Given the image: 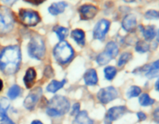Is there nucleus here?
<instances>
[{
    "mask_svg": "<svg viewBox=\"0 0 159 124\" xmlns=\"http://www.w3.org/2000/svg\"><path fill=\"white\" fill-rule=\"evenodd\" d=\"M14 25V19L12 12L8 8L0 7V34L9 33Z\"/></svg>",
    "mask_w": 159,
    "mask_h": 124,
    "instance_id": "39448f33",
    "label": "nucleus"
},
{
    "mask_svg": "<svg viewBox=\"0 0 159 124\" xmlns=\"http://www.w3.org/2000/svg\"><path fill=\"white\" fill-rule=\"evenodd\" d=\"M79 109H80V104L76 102L72 106V110H71V116H76L79 113Z\"/></svg>",
    "mask_w": 159,
    "mask_h": 124,
    "instance_id": "7c9ffc66",
    "label": "nucleus"
},
{
    "mask_svg": "<svg viewBox=\"0 0 159 124\" xmlns=\"http://www.w3.org/2000/svg\"><path fill=\"white\" fill-rule=\"evenodd\" d=\"M42 93H43V91L40 87L35 88L32 91H30V92L28 94V95L26 96L24 102H23V106L28 110L34 109L37 103L38 102L40 98L41 97Z\"/></svg>",
    "mask_w": 159,
    "mask_h": 124,
    "instance_id": "1a4fd4ad",
    "label": "nucleus"
},
{
    "mask_svg": "<svg viewBox=\"0 0 159 124\" xmlns=\"http://www.w3.org/2000/svg\"><path fill=\"white\" fill-rule=\"evenodd\" d=\"M137 20L136 16L133 14H128L124 18L122 21V27L127 32H134L136 29Z\"/></svg>",
    "mask_w": 159,
    "mask_h": 124,
    "instance_id": "ddd939ff",
    "label": "nucleus"
},
{
    "mask_svg": "<svg viewBox=\"0 0 159 124\" xmlns=\"http://www.w3.org/2000/svg\"><path fill=\"white\" fill-rule=\"evenodd\" d=\"M19 18L21 23L26 26H34L40 21L39 14L32 9H20Z\"/></svg>",
    "mask_w": 159,
    "mask_h": 124,
    "instance_id": "0eeeda50",
    "label": "nucleus"
},
{
    "mask_svg": "<svg viewBox=\"0 0 159 124\" xmlns=\"http://www.w3.org/2000/svg\"><path fill=\"white\" fill-rule=\"evenodd\" d=\"M69 109V101L62 95H55L48 102L46 113L51 117H57L66 114Z\"/></svg>",
    "mask_w": 159,
    "mask_h": 124,
    "instance_id": "f03ea898",
    "label": "nucleus"
},
{
    "mask_svg": "<svg viewBox=\"0 0 159 124\" xmlns=\"http://www.w3.org/2000/svg\"><path fill=\"white\" fill-rule=\"evenodd\" d=\"M138 119H139L140 121H144L145 120L146 118H147V116H146V115L144 114V113H142V112H139V113H138Z\"/></svg>",
    "mask_w": 159,
    "mask_h": 124,
    "instance_id": "72a5a7b5",
    "label": "nucleus"
},
{
    "mask_svg": "<svg viewBox=\"0 0 159 124\" xmlns=\"http://www.w3.org/2000/svg\"><path fill=\"white\" fill-rule=\"evenodd\" d=\"M26 2L30 3V4L34 5V6H38L40 5L41 3H43L45 0H24Z\"/></svg>",
    "mask_w": 159,
    "mask_h": 124,
    "instance_id": "2f4dec72",
    "label": "nucleus"
},
{
    "mask_svg": "<svg viewBox=\"0 0 159 124\" xmlns=\"http://www.w3.org/2000/svg\"><path fill=\"white\" fill-rule=\"evenodd\" d=\"M16 1V0H2V2H4L6 4H12V3H13L14 2Z\"/></svg>",
    "mask_w": 159,
    "mask_h": 124,
    "instance_id": "c9c22d12",
    "label": "nucleus"
},
{
    "mask_svg": "<svg viewBox=\"0 0 159 124\" xmlns=\"http://www.w3.org/2000/svg\"><path fill=\"white\" fill-rule=\"evenodd\" d=\"M44 75L47 78H51L54 75V71L50 65H48L44 70Z\"/></svg>",
    "mask_w": 159,
    "mask_h": 124,
    "instance_id": "c756f323",
    "label": "nucleus"
},
{
    "mask_svg": "<svg viewBox=\"0 0 159 124\" xmlns=\"http://www.w3.org/2000/svg\"><path fill=\"white\" fill-rule=\"evenodd\" d=\"M118 92L116 88L113 86L106 87L101 88L97 94V99L102 104H107L116 99Z\"/></svg>",
    "mask_w": 159,
    "mask_h": 124,
    "instance_id": "6e6552de",
    "label": "nucleus"
},
{
    "mask_svg": "<svg viewBox=\"0 0 159 124\" xmlns=\"http://www.w3.org/2000/svg\"><path fill=\"white\" fill-rule=\"evenodd\" d=\"M71 38L79 45L84 46L85 43V34L82 29H76L71 31Z\"/></svg>",
    "mask_w": 159,
    "mask_h": 124,
    "instance_id": "f3484780",
    "label": "nucleus"
},
{
    "mask_svg": "<svg viewBox=\"0 0 159 124\" xmlns=\"http://www.w3.org/2000/svg\"><path fill=\"white\" fill-rule=\"evenodd\" d=\"M116 68L113 66H107L104 68V74H105V78L107 80L111 81L113 80L116 75Z\"/></svg>",
    "mask_w": 159,
    "mask_h": 124,
    "instance_id": "b1692460",
    "label": "nucleus"
},
{
    "mask_svg": "<svg viewBox=\"0 0 159 124\" xmlns=\"http://www.w3.org/2000/svg\"><path fill=\"white\" fill-rule=\"evenodd\" d=\"M9 106V101L6 98H2L0 100V121H2L5 119L6 115V111Z\"/></svg>",
    "mask_w": 159,
    "mask_h": 124,
    "instance_id": "412c9836",
    "label": "nucleus"
},
{
    "mask_svg": "<svg viewBox=\"0 0 159 124\" xmlns=\"http://www.w3.org/2000/svg\"><path fill=\"white\" fill-rule=\"evenodd\" d=\"M110 26V22L107 20H99L93 30V37L96 40H102L108 32Z\"/></svg>",
    "mask_w": 159,
    "mask_h": 124,
    "instance_id": "9d476101",
    "label": "nucleus"
},
{
    "mask_svg": "<svg viewBox=\"0 0 159 124\" xmlns=\"http://www.w3.org/2000/svg\"><path fill=\"white\" fill-rule=\"evenodd\" d=\"M157 40H158V42H159V30L158 34H157Z\"/></svg>",
    "mask_w": 159,
    "mask_h": 124,
    "instance_id": "79ce46f5",
    "label": "nucleus"
},
{
    "mask_svg": "<svg viewBox=\"0 0 159 124\" xmlns=\"http://www.w3.org/2000/svg\"><path fill=\"white\" fill-rule=\"evenodd\" d=\"M53 55L56 61L61 64H65L72 59L74 51L68 42L62 40L54 47Z\"/></svg>",
    "mask_w": 159,
    "mask_h": 124,
    "instance_id": "7ed1b4c3",
    "label": "nucleus"
},
{
    "mask_svg": "<svg viewBox=\"0 0 159 124\" xmlns=\"http://www.w3.org/2000/svg\"><path fill=\"white\" fill-rule=\"evenodd\" d=\"M124 1L126 2H133L135 0H124Z\"/></svg>",
    "mask_w": 159,
    "mask_h": 124,
    "instance_id": "a19ab883",
    "label": "nucleus"
},
{
    "mask_svg": "<svg viewBox=\"0 0 159 124\" xmlns=\"http://www.w3.org/2000/svg\"><path fill=\"white\" fill-rule=\"evenodd\" d=\"M79 12L82 20H89L96 16L98 9L93 5H83L79 9Z\"/></svg>",
    "mask_w": 159,
    "mask_h": 124,
    "instance_id": "9b49d317",
    "label": "nucleus"
},
{
    "mask_svg": "<svg viewBox=\"0 0 159 124\" xmlns=\"http://www.w3.org/2000/svg\"><path fill=\"white\" fill-rule=\"evenodd\" d=\"M67 6H68V4L65 2H58L53 3L48 8V12L53 16L59 15L65 11Z\"/></svg>",
    "mask_w": 159,
    "mask_h": 124,
    "instance_id": "2eb2a0df",
    "label": "nucleus"
},
{
    "mask_svg": "<svg viewBox=\"0 0 159 124\" xmlns=\"http://www.w3.org/2000/svg\"><path fill=\"white\" fill-rule=\"evenodd\" d=\"M36 77H37V73L35 70L33 68H28L23 77V82H24L25 86L29 89L32 88L35 83Z\"/></svg>",
    "mask_w": 159,
    "mask_h": 124,
    "instance_id": "4468645a",
    "label": "nucleus"
},
{
    "mask_svg": "<svg viewBox=\"0 0 159 124\" xmlns=\"http://www.w3.org/2000/svg\"><path fill=\"white\" fill-rule=\"evenodd\" d=\"M147 20H159V12L156 10H148L144 14Z\"/></svg>",
    "mask_w": 159,
    "mask_h": 124,
    "instance_id": "c85d7f7f",
    "label": "nucleus"
},
{
    "mask_svg": "<svg viewBox=\"0 0 159 124\" xmlns=\"http://www.w3.org/2000/svg\"><path fill=\"white\" fill-rule=\"evenodd\" d=\"M139 103L142 106H148V105H152L155 103V99H152L148 94L144 93L140 96Z\"/></svg>",
    "mask_w": 159,
    "mask_h": 124,
    "instance_id": "5701e85b",
    "label": "nucleus"
},
{
    "mask_svg": "<svg viewBox=\"0 0 159 124\" xmlns=\"http://www.w3.org/2000/svg\"><path fill=\"white\" fill-rule=\"evenodd\" d=\"M28 54L32 58L40 60L45 55V44L39 36L32 37L28 44Z\"/></svg>",
    "mask_w": 159,
    "mask_h": 124,
    "instance_id": "20e7f679",
    "label": "nucleus"
},
{
    "mask_svg": "<svg viewBox=\"0 0 159 124\" xmlns=\"http://www.w3.org/2000/svg\"><path fill=\"white\" fill-rule=\"evenodd\" d=\"M31 124H43V123L40 122V120H34L32 122H31Z\"/></svg>",
    "mask_w": 159,
    "mask_h": 124,
    "instance_id": "4c0bfd02",
    "label": "nucleus"
},
{
    "mask_svg": "<svg viewBox=\"0 0 159 124\" xmlns=\"http://www.w3.org/2000/svg\"><path fill=\"white\" fill-rule=\"evenodd\" d=\"M118 52H119V49L116 43L113 41L109 42L106 46L105 51L97 56L96 62L99 65L107 64L117 55Z\"/></svg>",
    "mask_w": 159,
    "mask_h": 124,
    "instance_id": "423d86ee",
    "label": "nucleus"
},
{
    "mask_svg": "<svg viewBox=\"0 0 159 124\" xmlns=\"http://www.w3.org/2000/svg\"><path fill=\"white\" fill-rule=\"evenodd\" d=\"M141 93V89L140 87L138 86H131L130 88L128 89L127 92V96L128 99H131V98H134V97H138L140 94Z\"/></svg>",
    "mask_w": 159,
    "mask_h": 124,
    "instance_id": "bb28decb",
    "label": "nucleus"
},
{
    "mask_svg": "<svg viewBox=\"0 0 159 124\" xmlns=\"http://www.w3.org/2000/svg\"><path fill=\"white\" fill-rule=\"evenodd\" d=\"M155 89H156L158 91H159V78L156 82V83H155Z\"/></svg>",
    "mask_w": 159,
    "mask_h": 124,
    "instance_id": "e433bc0d",
    "label": "nucleus"
},
{
    "mask_svg": "<svg viewBox=\"0 0 159 124\" xmlns=\"http://www.w3.org/2000/svg\"><path fill=\"white\" fill-rule=\"evenodd\" d=\"M140 28L141 29V31H142V33L144 39H145L147 41H151V40H153L155 37V36H156V30H155V27L154 26H141Z\"/></svg>",
    "mask_w": 159,
    "mask_h": 124,
    "instance_id": "a211bd4d",
    "label": "nucleus"
},
{
    "mask_svg": "<svg viewBox=\"0 0 159 124\" xmlns=\"http://www.w3.org/2000/svg\"><path fill=\"white\" fill-rule=\"evenodd\" d=\"M21 93V88L19 85H13L12 87H10L8 91V97L10 99H15L17 97H19Z\"/></svg>",
    "mask_w": 159,
    "mask_h": 124,
    "instance_id": "4be33fe9",
    "label": "nucleus"
},
{
    "mask_svg": "<svg viewBox=\"0 0 159 124\" xmlns=\"http://www.w3.org/2000/svg\"><path fill=\"white\" fill-rule=\"evenodd\" d=\"M105 124H112V122L107 118H105Z\"/></svg>",
    "mask_w": 159,
    "mask_h": 124,
    "instance_id": "58836bf2",
    "label": "nucleus"
},
{
    "mask_svg": "<svg viewBox=\"0 0 159 124\" xmlns=\"http://www.w3.org/2000/svg\"><path fill=\"white\" fill-rule=\"evenodd\" d=\"M73 124H93V121L90 119L86 111H82L76 115Z\"/></svg>",
    "mask_w": 159,
    "mask_h": 124,
    "instance_id": "6ab92c4d",
    "label": "nucleus"
},
{
    "mask_svg": "<svg viewBox=\"0 0 159 124\" xmlns=\"http://www.w3.org/2000/svg\"><path fill=\"white\" fill-rule=\"evenodd\" d=\"M84 81L87 85H96L98 82V76L95 69H89L84 75Z\"/></svg>",
    "mask_w": 159,
    "mask_h": 124,
    "instance_id": "dca6fc26",
    "label": "nucleus"
},
{
    "mask_svg": "<svg viewBox=\"0 0 159 124\" xmlns=\"http://www.w3.org/2000/svg\"><path fill=\"white\" fill-rule=\"evenodd\" d=\"M153 117L155 122L159 124V107H158V108L155 110V112H154Z\"/></svg>",
    "mask_w": 159,
    "mask_h": 124,
    "instance_id": "473e14b6",
    "label": "nucleus"
},
{
    "mask_svg": "<svg viewBox=\"0 0 159 124\" xmlns=\"http://www.w3.org/2000/svg\"><path fill=\"white\" fill-rule=\"evenodd\" d=\"M127 111V108L125 106H123V105L112 107L107 112L106 118L113 122V121L116 120V119H120L121 116H124Z\"/></svg>",
    "mask_w": 159,
    "mask_h": 124,
    "instance_id": "f8f14e48",
    "label": "nucleus"
},
{
    "mask_svg": "<svg viewBox=\"0 0 159 124\" xmlns=\"http://www.w3.org/2000/svg\"><path fill=\"white\" fill-rule=\"evenodd\" d=\"M131 57H132V55L130 53H127V52L124 53V54H121V56L120 57L117 65L119 67L124 66V64H127V62L131 59Z\"/></svg>",
    "mask_w": 159,
    "mask_h": 124,
    "instance_id": "cd10ccee",
    "label": "nucleus"
},
{
    "mask_svg": "<svg viewBox=\"0 0 159 124\" xmlns=\"http://www.w3.org/2000/svg\"><path fill=\"white\" fill-rule=\"evenodd\" d=\"M21 63V51L18 46L4 48L0 54V71L6 74H13Z\"/></svg>",
    "mask_w": 159,
    "mask_h": 124,
    "instance_id": "f257e3e1",
    "label": "nucleus"
},
{
    "mask_svg": "<svg viewBox=\"0 0 159 124\" xmlns=\"http://www.w3.org/2000/svg\"><path fill=\"white\" fill-rule=\"evenodd\" d=\"M65 83H66V80H65V79H63V80L60 81V82H59V81L53 80L52 82L47 86V91L51 93L56 92V91H58L59 89L63 88V86L65 85Z\"/></svg>",
    "mask_w": 159,
    "mask_h": 124,
    "instance_id": "aec40b11",
    "label": "nucleus"
},
{
    "mask_svg": "<svg viewBox=\"0 0 159 124\" xmlns=\"http://www.w3.org/2000/svg\"><path fill=\"white\" fill-rule=\"evenodd\" d=\"M2 86H3L2 82V80H1V79H0V91H1L2 88Z\"/></svg>",
    "mask_w": 159,
    "mask_h": 124,
    "instance_id": "ea45409f",
    "label": "nucleus"
},
{
    "mask_svg": "<svg viewBox=\"0 0 159 124\" xmlns=\"http://www.w3.org/2000/svg\"><path fill=\"white\" fill-rule=\"evenodd\" d=\"M54 31L56 33L61 41L65 40L68 33V29L63 26H56L55 28H54Z\"/></svg>",
    "mask_w": 159,
    "mask_h": 124,
    "instance_id": "a878e982",
    "label": "nucleus"
},
{
    "mask_svg": "<svg viewBox=\"0 0 159 124\" xmlns=\"http://www.w3.org/2000/svg\"><path fill=\"white\" fill-rule=\"evenodd\" d=\"M150 49V46L147 42L144 40H139L137 42L136 46H135V50L139 53H146Z\"/></svg>",
    "mask_w": 159,
    "mask_h": 124,
    "instance_id": "393cba45",
    "label": "nucleus"
},
{
    "mask_svg": "<svg viewBox=\"0 0 159 124\" xmlns=\"http://www.w3.org/2000/svg\"><path fill=\"white\" fill-rule=\"evenodd\" d=\"M2 122V124H15L9 117H8V116H6V117H5V119H3Z\"/></svg>",
    "mask_w": 159,
    "mask_h": 124,
    "instance_id": "f704fd0d",
    "label": "nucleus"
}]
</instances>
